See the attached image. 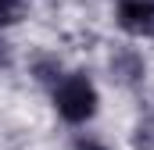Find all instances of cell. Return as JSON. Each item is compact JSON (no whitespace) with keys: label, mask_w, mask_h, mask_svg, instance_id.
<instances>
[{"label":"cell","mask_w":154,"mask_h":150,"mask_svg":"<svg viewBox=\"0 0 154 150\" xmlns=\"http://www.w3.org/2000/svg\"><path fill=\"white\" fill-rule=\"evenodd\" d=\"M54 104H57V114L65 118V122H86V118H93L97 111V89H93V82L86 79V75H68V79H61V86L54 89Z\"/></svg>","instance_id":"6da1fadb"},{"label":"cell","mask_w":154,"mask_h":150,"mask_svg":"<svg viewBox=\"0 0 154 150\" xmlns=\"http://www.w3.org/2000/svg\"><path fill=\"white\" fill-rule=\"evenodd\" d=\"M118 25L133 36H154V0H122Z\"/></svg>","instance_id":"7a4b0ae2"},{"label":"cell","mask_w":154,"mask_h":150,"mask_svg":"<svg viewBox=\"0 0 154 150\" xmlns=\"http://www.w3.org/2000/svg\"><path fill=\"white\" fill-rule=\"evenodd\" d=\"M111 79H115L118 86H125V89L143 86V79H147V64H143V57H140L136 50H129V46L115 50V54H111Z\"/></svg>","instance_id":"3957f363"},{"label":"cell","mask_w":154,"mask_h":150,"mask_svg":"<svg viewBox=\"0 0 154 150\" xmlns=\"http://www.w3.org/2000/svg\"><path fill=\"white\" fill-rule=\"evenodd\" d=\"M133 147L136 150H154V114L140 118L133 129Z\"/></svg>","instance_id":"277c9868"},{"label":"cell","mask_w":154,"mask_h":150,"mask_svg":"<svg viewBox=\"0 0 154 150\" xmlns=\"http://www.w3.org/2000/svg\"><path fill=\"white\" fill-rule=\"evenodd\" d=\"M29 11V0H0V25H14L22 22Z\"/></svg>","instance_id":"5b68a950"},{"label":"cell","mask_w":154,"mask_h":150,"mask_svg":"<svg viewBox=\"0 0 154 150\" xmlns=\"http://www.w3.org/2000/svg\"><path fill=\"white\" fill-rule=\"evenodd\" d=\"M57 75H61V64L54 57H39L36 61V79L39 82H57Z\"/></svg>","instance_id":"8992f818"},{"label":"cell","mask_w":154,"mask_h":150,"mask_svg":"<svg viewBox=\"0 0 154 150\" xmlns=\"http://www.w3.org/2000/svg\"><path fill=\"white\" fill-rule=\"evenodd\" d=\"M11 64V46H7V39L0 36V68H7Z\"/></svg>","instance_id":"52a82bcc"},{"label":"cell","mask_w":154,"mask_h":150,"mask_svg":"<svg viewBox=\"0 0 154 150\" xmlns=\"http://www.w3.org/2000/svg\"><path fill=\"white\" fill-rule=\"evenodd\" d=\"M75 150H104V147H100L97 140H79V143H75Z\"/></svg>","instance_id":"ba28073f"}]
</instances>
